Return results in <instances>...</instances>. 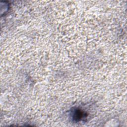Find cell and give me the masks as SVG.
Segmentation results:
<instances>
[{
  "label": "cell",
  "mask_w": 127,
  "mask_h": 127,
  "mask_svg": "<svg viewBox=\"0 0 127 127\" xmlns=\"http://www.w3.org/2000/svg\"><path fill=\"white\" fill-rule=\"evenodd\" d=\"M83 117V113L79 110L75 111L73 114V119L75 120H80Z\"/></svg>",
  "instance_id": "1"
}]
</instances>
